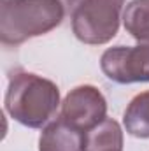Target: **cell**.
<instances>
[{"label": "cell", "instance_id": "obj_6", "mask_svg": "<svg viewBox=\"0 0 149 151\" xmlns=\"http://www.w3.org/2000/svg\"><path fill=\"white\" fill-rule=\"evenodd\" d=\"M39 151H86V132L58 118L42 130Z\"/></svg>", "mask_w": 149, "mask_h": 151}, {"label": "cell", "instance_id": "obj_8", "mask_svg": "<svg viewBox=\"0 0 149 151\" xmlns=\"http://www.w3.org/2000/svg\"><path fill=\"white\" fill-rule=\"evenodd\" d=\"M123 123L130 135L149 139V90L130 100L123 114Z\"/></svg>", "mask_w": 149, "mask_h": 151}, {"label": "cell", "instance_id": "obj_3", "mask_svg": "<svg viewBox=\"0 0 149 151\" xmlns=\"http://www.w3.org/2000/svg\"><path fill=\"white\" fill-rule=\"evenodd\" d=\"M125 0H86L72 14V32L81 42L100 46L119 28Z\"/></svg>", "mask_w": 149, "mask_h": 151}, {"label": "cell", "instance_id": "obj_10", "mask_svg": "<svg viewBox=\"0 0 149 151\" xmlns=\"http://www.w3.org/2000/svg\"><path fill=\"white\" fill-rule=\"evenodd\" d=\"M60 2H62V5L65 7V14H69V16L72 18V14H74L86 0H60Z\"/></svg>", "mask_w": 149, "mask_h": 151}, {"label": "cell", "instance_id": "obj_7", "mask_svg": "<svg viewBox=\"0 0 149 151\" xmlns=\"http://www.w3.org/2000/svg\"><path fill=\"white\" fill-rule=\"evenodd\" d=\"M86 151H123V130L117 121L105 118L86 132Z\"/></svg>", "mask_w": 149, "mask_h": 151}, {"label": "cell", "instance_id": "obj_1", "mask_svg": "<svg viewBox=\"0 0 149 151\" xmlns=\"http://www.w3.org/2000/svg\"><path fill=\"white\" fill-rule=\"evenodd\" d=\"M58 106L60 90L51 79L25 70H18L9 77L5 111L18 123L40 128L56 114Z\"/></svg>", "mask_w": 149, "mask_h": 151}, {"label": "cell", "instance_id": "obj_2", "mask_svg": "<svg viewBox=\"0 0 149 151\" xmlns=\"http://www.w3.org/2000/svg\"><path fill=\"white\" fill-rule=\"evenodd\" d=\"M65 7L60 0H4L0 39L7 46L23 44L62 25Z\"/></svg>", "mask_w": 149, "mask_h": 151}, {"label": "cell", "instance_id": "obj_5", "mask_svg": "<svg viewBox=\"0 0 149 151\" xmlns=\"http://www.w3.org/2000/svg\"><path fill=\"white\" fill-rule=\"evenodd\" d=\"M60 118L75 128L88 132L107 118V100L91 84H82L69 91L62 102Z\"/></svg>", "mask_w": 149, "mask_h": 151}, {"label": "cell", "instance_id": "obj_4", "mask_svg": "<svg viewBox=\"0 0 149 151\" xmlns=\"http://www.w3.org/2000/svg\"><path fill=\"white\" fill-rule=\"evenodd\" d=\"M100 69L119 84L149 83V46H116L104 51Z\"/></svg>", "mask_w": 149, "mask_h": 151}, {"label": "cell", "instance_id": "obj_9", "mask_svg": "<svg viewBox=\"0 0 149 151\" xmlns=\"http://www.w3.org/2000/svg\"><path fill=\"white\" fill-rule=\"evenodd\" d=\"M123 23L139 44L149 46V0H132L125 9Z\"/></svg>", "mask_w": 149, "mask_h": 151}]
</instances>
